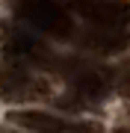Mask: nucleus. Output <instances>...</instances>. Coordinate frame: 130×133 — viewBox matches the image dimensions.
<instances>
[{
  "mask_svg": "<svg viewBox=\"0 0 130 133\" xmlns=\"http://www.w3.org/2000/svg\"><path fill=\"white\" fill-rule=\"evenodd\" d=\"M15 12H18V18H24L27 24L39 27L42 33H50V36H71V15L65 12L62 3H56V0H15Z\"/></svg>",
  "mask_w": 130,
  "mask_h": 133,
  "instance_id": "nucleus-1",
  "label": "nucleus"
},
{
  "mask_svg": "<svg viewBox=\"0 0 130 133\" xmlns=\"http://www.w3.org/2000/svg\"><path fill=\"white\" fill-rule=\"evenodd\" d=\"M9 121H15L24 130H33V133H101L95 124L62 121V118H56L50 112H39V109H12Z\"/></svg>",
  "mask_w": 130,
  "mask_h": 133,
  "instance_id": "nucleus-2",
  "label": "nucleus"
},
{
  "mask_svg": "<svg viewBox=\"0 0 130 133\" xmlns=\"http://www.w3.org/2000/svg\"><path fill=\"white\" fill-rule=\"evenodd\" d=\"M65 77L83 98H104L110 92V86H112V74L106 68H95V65H86V62L68 65Z\"/></svg>",
  "mask_w": 130,
  "mask_h": 133,
  "instance_id": "nucleus-3",
  "label": "nucleus"
},
{
  "mask_svg": "<svg viewBox=\"0 0 130 133\" xmlns=\"http://www.w3.org/2000/svg\"><path fill=\"white\" fill-rule=\"evenodd\" d=\"M89 15L104 27H121L130 21V3L127 0H98Z\"/></svg>",
  "mask_w": 130,
  "mask_h": 133,
  "instance_id": "nucleus-4",
  "label": "nucleus"
},
{
  "mask_svg": "<svg viewBox=\"0 0 130 133\" xmlns=\"http://www.w3.org/2000/svg\"><path fill=\"white\" fill-rule=\"evenodd\" d=\"M3 50H6L9 59H18V62H42V56H44V48H39L36 38H30V36H24V33L12 36L9 42H6Z\"/></svg>",
  "mask_w": 130,
  "mask_h": 133,
  "instance_id": "nucleus-5",
  "label": "nucleus"
},
{
  "mask_svg": "<svg viewBox=\"0 0 130 133\" xmlns=\"http://www.w3.org/2000/svg\"><path fill=\"white\" fill-rule=\"evenodd\" d=\"M0 89L12 98H30L33 92H39V83H33L21 71H0Z\"/></svg>",
  "mask_w": 130,
  "mask_h": 133,
  "instance_id": "nucleus-6",
  "label": "nucleus"
},
{
  "mask_svg": "<svg viewBox=\"0 0 130 133\" xmlns=\"http://www.w3.org/2000/svg\"><path fill=\"white\" fill-rule=\"evenodd\" d=\"M127 33L121 27H101L95 36H92V44H95L101 53H118V50H124L127 48Z\"/></svg>",
  "mask_w": 130,
  "mask_h": 133,
  "instance_id": "nucleus-7",
  "label": "nucleus"
},
{
  "mask_svg": "<svg viewBox=\"0 0 130 133\" xmlns=\"http://www.w3.org/2000/svg\"><path fill=\"white\" fill-rule=\"evenodd\" d=\"M115 92H118L121 98H127V101H130V62L115 74Z\"/></svg>",
  "mask_w": 130,
  "mask_h": 133,
  "instance_id": "nucleus-8",
  "label": "nucleus"
},
{
  "mask_svg": "<svg viewBox=\"0 0 130 133\" xmlns=\"http://www.w3.org/2000/svg\"><path fill=\"white\" fill-rule=\"evenodd\" d=\"M95 3H98V0H71V6H77V9H83L86 15L92 12V6H95Z\"/></svg>",
  "mask_w": 130,
  "mask_h": 133,
  "instance_id": "nucleus-9",
  "label": "nucleus"
},
{
  "mask_svg": "<svg viewBox=\"0 0 130 133\" xmlns=\"http://www.w3.org/2000/svg\"><path fill=\"white\" fill-rule=\"evenodd\" d=\"M112 133H130V130L127 127H118V130H112Z\"/></svg>",
  "mask_w": 130,
  "mask_h": 133,
  "instance_id": "nucleus-10",
  "label": "nucleus"
}]
</instances>
